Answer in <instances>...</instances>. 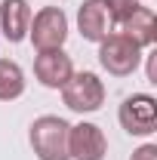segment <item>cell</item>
Wrapping results in <instances>:
<instances>
[{
  "instance_id": "9c48e42d",
  "label": "cell",
  "mask_w": 157,
  "mask_h": 160,
  "mask_svg": "<svg viewBox=\"0 0 157 160\" xmlns=\"http://www.w3.org/2000/svg\"><path fill=\"white\" fill-rule=\"evenodd\" d=\"M31 28V6L25 0H0V31L9 43H22Z\"/></svg>"
},
{
  "instance_id": "4fadbf2b",
  "label": "cell",
  "mask_w": 157,
  "mask_h": 160,
  "mask_svg": "<svg viewBox=\"0 0 157 160\" xmlns=\"http://www.w3.org/2000/svg\"><path fill=\"white\" fill-rule=\"evenodd\" d=\"M129 160H157V145H151V142H148V145H142V148H136Z\"/></svg>"
},
{
  "instance_id": "8992f818",
  "label": "cell",
  "mask_w": 157,
  "mask_h": 160,
  "mask_svg": "<svg viewBox=\"0 0 157 160\" xmlns=\"http://www.w3.org/2000/svg\"><path fill=\"white\" fill-rule=\"evenodd\" d=\"M108 139L96 123H77L68 129V157L71 160H105Z\"/></svg>"
},
{
  "instance_id": "7c38bea8",
  "label": "cell",
  "mask_w": 157,
  "mask_h": 160,
  "mask_svg": "<svg viewBox=\"0 0 157 160\" xmlns=\"http://www.w3.org/2000/svg\"><path fill=\"white\" fill-rule=\"evenodd\" d=\"M105 6H108L111 22H123V19H129L142 3H139V0H105Z\"/></svg>"
},
{
  "instance_id": "30bf717a",
  "label": "cell",
  "mask_w": 157,
  "mask_h": 160,
  "mask_svg": "<svg viewBox=\"0 0 157 160\" xmlns=\"http://www.w3.org/2000/svg\"><path fill=\"white\" fill-rule=\"evenodd\" d=\"M120 34H126L142 49L145 46H154V40H157V16H154V9L151 6H139L129 19L120 22Z\"/></svg>"
},
{
  "instance_id": "6da1fadb",
  "label": "cell",
  "mask_w": 157,
  "mask_h": 160,
  "mask_svg": "<svg viewBox=\"0 0 157 160\" xmlns=\"http://www.w3.org/2000/svg\"><path fill=\"white\" fill-rule=\"evenodd\" d=\"M68 129L71 123L56 114H43L34 120L28 139H31L37 160H71L68 157Z\"/></svg>"
},
{
  "instance_id": "7a4b0ae2",
  "label": "cell",
  "mask_w": 157,
  "mask_h": 160,
  "mask_svg": "<svg viewBox=\"0 0 157 160\" xmlns=\"http://www.w3.org/2000/svg\"><path fill=\"white\" fill-rule=\"evenodd\" d=\"M99 62L108 74L114 77H126L133 74L142 62V46L133 43L126 34H108L105 40H99Z\"/></svg>"
},
{
  "instance_id": "ba28073f",
  "label": "cell",
  "mask_w": 157,
  "mask_h": 160,
  "mask_svg": "<svg viewBox=\"0 0 157 160\" xmlns=\"http://www.w3.org/2000/svg\"><path fill=\"white\" fill-rule=\"evenodd\" d=\"M77 31L83 40L99 43L111 34V16H108V6L105 0H83L77 9Z\"/></svg>"
},
{
  "instance_id": "8fae6325",
  "label": "cell",
  "mask_w": 157,
  "mask_h": 160,
  "mask_svg": "<svg viewBox=\"0 0 157 160\" xmlns=\"http://www.w3.org/2000/svg\"><path fill=\"white\" fill-rule=\"evenodd\" d=\"M25 92V71L19 62L0 59V102H13Z\"/></svg>"
},
{
  "instance_id": "52a82bcc",
  "label": "cell",
  "mask_w": 157,
  "mask_h": 160,
  "mask_svg": "<svg viewBox=\"0 0 157 160\" xmlns=\"http://www.w3.org/2000/svg\"><path fill=\"white\" fill-rule=\"evenodd\" d=\"M74 74L71 56L65 49H43L34 59V77L46 86V89H62Z\"/></svg>"
},
{
  "instance_id": "5bb4252c",
  "label": "cell",
  "mask_w": 157,
  "mask_h": 160,
  "mask_svg": "<svg viewBox=\"0 0 157 160\" xmlns=\"http://www.w3.org/2000/svg\"><path fill=\"white\" fill-rule=\"evenodd\" d=\"M157 52H151V56H148V80H151V83H157V59H154Z\"/></svg>"
},
{
  "instance_id": "3957f363",
  "label": "cell",
  "mask_w": 157,
  "mask_h": 160,
  "mask_svg": "<svg viewBox=\"0 0 157 160\" xmlns=\"http://www.w3.org/2000/svg\"><path fill=\"white\" fill-rule=\"evenodd\" d=\"M28 37L34 43V49H62V43L68 40V16L59 6H43L37 16H31Z\"/></svg>"
},
{
  "instance_id": "5b68a950",
  "label": "cell",
  "mask_w": 157,
  "mask_h": 160,
  "mask_svg": "<svg viewBox=\"0 0 157 160\" xmlns=\"http://www.w3.org/2000/svg\"><path fill=\"white\" fill-rule=\"evenodd\" d=\"M117 120L129 136H151L157 129V99L148 92L126 96L117 111Z\"/></svg>"
},
{
  "instance_id": "277c9868",
  "label": "cell",
  "mask_w": 157,
  "mask_h": 160,
  "mask_svg": "<svg viewBox=\"0 0 157 160\" xmlns=\"http://www.w3.org/2000/svg\"><path fill=\"white\" fill-rule=\"evenodd\" d=\"M62 99L71 111H80V114H89V111H99L102 102H105V83L99 80V74L93 71H80V74H71V80L62 86Z\"/></svg>"
}]
</instances>
